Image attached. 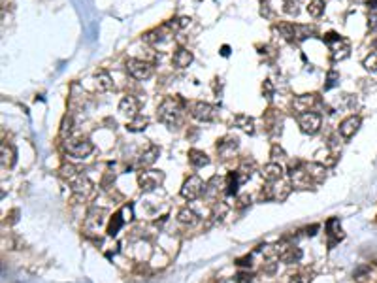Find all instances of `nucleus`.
I'll list each match as a JSON object with an SVG mask.
<instances>
[{
  "label": "nucleus",
  "mask_w": 377,
  "mask_h": 283,
  "mask_svg": "<svg viewBox=\"0 0 377 283\" xmlns=\"http://www.w3.org/2000/svg\"><path fill=\"white\" fill-rule=\"evenodd\" d=\"M181 115H183V108L176 97H166L159 106V121L164 123L166 127H178L181 123Z\"/></svg>",
  "instance_id": "f257e3e1"
},
{
  "label": "nucleus",
  "mask_w": 377,
  "mask_h": 283,
  "mask_svg": "<svg viewBox=\"0 0 377 283\" xmlns=\"http://www.w3.org/2000/svg\"><path fill=\"white\" fill-rule=\"evenodd\" d=\"M324 42H326V46H328V49H330L332 60H344L349 57L351 44L345 38H341L339 34L328 33L326 36H324Z\"/></svg>",
  "instance_id": "f03ea898"
},
{
  "label": "nucleus",
  "mask_w": 377,
  "mask_h": 283,
  "mask_svg": "<svg viewBox=\"0 0 377 283\" xmlns=\"http://www.w3.org/2000/svg\"><path fill=\"white\" fill-rule=\"evenodd\" d=\"M321 125H323V117H321V113L313 112V110L298 115V127L304 134H310V136L317 134L321 131Z\"/></svg>",
  "instance_id": "7ed1b4c3"
},
{
  "label": "nucleus",
  "mask_w": 377,
  "mask_h": 283,
  "mask_svg": "<svg viewBox=\"0 0 377 283\" xmlns=\"http://www.w3.org/2000/svg\"><path fill=\"white\" fill-rule=\"evenodd\" d=\"M126 72L130 78L144 81V79H149L153 76V66L142 59H128L126 60Z\"/></svg>",
  "instance_id": "20e7f679"
},
{
  "label": "nucleus",
  "mask_w": 377,
  "mask_h": 283,
  "mask_svg": "<svg viewBox=\"0 0 377 283\" xmlns=\"http://www.w3.org/2000/svg\"><path fill=\"white\" fill-rule=\"evenodd\" d=\"M64 149H66V153L70 157L85 159L93 153L94 147H93V144H91V140L80 138V140H68L66 145H64Z\"/></svg>",
  "instance_id": "39448f33"
},
{
  "label": "nucleus",
  "mask_w": 377,
  "mask_h": 283,
  "mask_svg": "<svg viewBox=\"0 0 377 283\" xmlns=\"http://www.w3.org/2000/svg\"><path fill=\"white\" fill-rule=\"evenodd\" d=\"M191 115L200 123H212L217 117V108L208 102H192L191 104Z\"/></svg>",
  "instance_id": "423d86ee"
},
{
  "label": "nucleus",
  "mask_w": 377,
  "mask_h": 283,
  "mask_svg": "<svg viewBox=\"0 0 377 283\" xmlns=\"http://www.w3.org/2000/svg\"><path fill=\"white\" fill-rule=\"evenodd\" d=\"M162 179H164V174H162V172L146 170V172H142V174H140L138 183H140V187H142V191L151 193V191H155V189L159 187Z\"/></svg>",
  "instance_id": "0eeeda50"
},
{
  "label": "nucleus",
  "mask_w": 377,
  "mask_h": 283,
  "mask_svg": "<svg viewBox=\"0 0 377 283\" xmlns=\"http://www.w3.org/2000/svg\"><path fill=\"white\" fill-rule=\"evenodd\" d=\"M204 191V183L198 176H191L189 179H185V183L181 187V197L185 200H196Z\"/></svg>",
  "instance_id": "6e6552de"
},
{
  "label": "nucleus",
  "mask_w": 377,
  "mask_h": 283,
  "mask_svg": "<svg viewBox=\"0 0 377 283\" xmlns=\"http://www.w3.org/2000/svg\"><path fill=\"white\" fill-rule=\"evenodd\" d=\"M360 123H362V121H360V117H358V115H349V117L344 119V121L339 123L337 134H341V138H345V140L353 138V136L357 134Z\"/></svg>",
  "instance_id": "1a4fd4ad"
},
{
  "label": "nucleus",
  "mask_w": 377,
  "mask_h": 283,
  "mask_svg": "<svg viewBox=\"0 0 377 283\" xmlns=\"http://www.w3.org/2000/svg\"><path fill=\"white\" fill-rule=\"evenodd\" d=\"M119 112L123 113V115H126L128 119L136 117V115H140V104L138 100L134 99V97H130V95H126V97H123L119 102Z\"/></svg>",
  "instance_id": "9d476101"
},
{
  "label": "nucleus",
  "mask_w": 377,
  "mask_h": 283,
  "mask_svg": "<svg viewBox=\"0 0 377 283\" xmlns=\"http://www.w3.org/2000/svg\"><path fill=\"white\" fill-rule=\"evenodd\" d=\"M72 183V191L76 193V195H80V197H89L91 193H93V183L89 181V178H85V176H81V174H78L76 178L70 181Z\"/></svg>",
  "instance_id": "9b49d317"
},
{
  "label": "nucleus",
  "mask_w": 377,
  "mask_h": 283,
  "mask_svg": "<svg viewBox=\"0 0 377 283\" xmlns=\"http://www.w3.org/2000/svg\"><path fill=\"white\" fill-rule=\"evenodd\" d=\"M315 95H298V97H294L292 99V110L300 115V113L304 112H310V108L313 104H315Z\"/></svg>",
  "instance_id": "f8f14e48"
},
{
  "label": "nucleus",
  "mask_w": 377,
  "mask_h": 283,
  "mask_svg": "<svg viewBox=\"0 0 377 283\" xmlns=\"http://www.w3.org/2000/svg\"><path fill=\"white\" fill-rule=\"evenodd\" d=\"M326 234H328V245H330V247H334V245L344 238L341 229H339V219H336V217L328 219V223H326Z\"/></svg>",
  "instance_id": "ddd939ff"
},
{
  "label": "nucleus",
  "mask_w": 377,
  "mask_h": 283,
  "mask_svg": "<svg viewBox=\"0 0 377 283\" xmlns=\"http://www.w3.org/2000/svg\"><path fill=\"white\" fill-rule=\"evenodd\" d=\"M238 149V140L232 138V136H226L217 144V151L223 159H228L234 155V151Z\"/></svg>",
  "instance_id": "4468645a"
},
{
  "label": "nucleus",
  "mask_w": 377,
  "mask_h": 283,
  "mask_svg": "<svg viewBox=\"0 0 377 283\" xmlns=\"http://www.w3.org/2000/svg\"><path fill=\"white\" fill-rule=\"evenodd\" d=\"M192 62V53L189 51V49H185V47H179L178 51L174 53L172 57V65L176 66V68H179V70H183V68H187V66Z\"/></svg>",
  "instance_id": "2eb2a0df"
},
{
  "label": "nucleus",
  "mask_w": 377,
  "mask_h": 283,
  "mask_svg": "<svg viewBox=\"0 0 377 283\" xmlns=\"http://www.w3.org/2000/svg\"><path fill=\"white\" fill-rule=\"evenodd\" d=\"M262 178H264L268 183L279 181V179L283 178V166L279 165V163H270V165H266L264 170H262Z\"/></svg>",
  "instance_id": "dca6fc26"
},
{
  "label": "nucleus",
  "mask_w": 377,
  "mask_h": 283,
  "mask_svg": "<svg viewBox=\"0 0 377 283\" xmlns=\"http://www.w3.org/2000/svg\"><path fill=\"white\" fill-rule=\"evenodd\" d=\"M305 172H307V176L311 178L313 183H321V181L326 178V168H324L323 165H319V163H310V165H305Z\"/></svg>",
  "instance_id": "f3484780"
},
{
  "label": "nucleus",
  "mask_w": 377,
  "mask_h": 283,
  "mask_svg": "<svg viewBox=\"0 0 377 283\" xmlns=\"http://www.w3.org/2000/svg\"><path fill=\"white\" fill-rule=\"evenodd\" d=\"M232 123L238 127V129H242L244 132H247V134H255V121H253V117L245 115V113H238Z\"/></svg>",
  "instance_id": "a211bd4d"
},
{
  "label": "nucleus",
  "mask_w": 377,
  "mask_h": 283,
  "mask_svg": "<svg viewBox=\"0 0 377 283\" xmlns=\"http://www.w3.org/2000/svg\"><path fill=\"white\" fill-rule=\"evenodd\" d=\"M273 34H278L279 38L287 40V42H294V25H291V23L273 25Z\"/></svg>",
  "instance_id": "6ab92c4d"
},
{
  "label": "nucleus",
  "mask_w": 377,
  "mask_h": 283,
  "mask_svg": "<svg viewBox=\"0 0 377 283\" xmlns=\"http://www.w3.org/2000/svg\"><path fill=\"white\" fill-rule=\"evenodd\" d=\"M189 163L194 168H204V166L210 165V157L204 151H200V149H191L189 151Z\"/></svg>",
  "instance_id": "aec40b11"
},
{
  "label": "nucleus",
  "mask_w": 377,
  "mask_h": 283,
  "mask_svg": "<svg viewBox=\"0 0 377 283\" xmlns=\"http://www.w3.org/2000/svg\"><path fill=\"white\" fill-rule=\"evenodd\" d=\"M178 221L181 225H185V227H194V225L198 223V213L194 210H191V208H183L178 213Z\"/></svg>",
  "instance_id": "412c9836"
},
{
  "label": "nucleus",
  "mask_w": 377,
  "mask_h": 283,
  "mask_svg": "<svg viewBox=\"0 0 377 283\" xmlns=\"http://www.w3.org/2000/svg\"><path fill=\"white\" fill-rule=\"evenodd\" d=\"M159 147L157 145H149L146 151L140 155V166H151L155 165V161L159 157Z\"/></svg>",
  "instance_id": "4be33fe9"
},
{
  "label": "nucleus",
  "mask_w": 377,
  "mask_h": 283,
  "mask_svg": "<svg viewBox=\"0 0 377 283\" xmlns=\"http://www.w3.org/2000/svg\"><path fill=\"white\" fill-rule=\"evenodd\" d=\"M94 79H96V89L98 91H110L113 85L112 81V76L106 72V70H98V72L94 74Z\"/></svg>",
  "instance_id": "5701e85b"
},
{
  "label": "nucleus",
  "mask_w": 377,
  "mask_h": 283,
  "mask_svg": "<svg viewBox=\"0 0 377 283\" xmlns=\"http://www.w3.org/2000/svg\"><path fill=\"white\" fill-rule=\"evenodd\" d=\"M242 183V178H239V174L238 172H230L228 176H226V195H236V191H238V185Z\"/></svg>",
  "instance_id": "b1692460"
},
{
  "label": "nucleus",
  "mask_w": 377,
  "mask_h": 283,
  "mask_svg": "<svg viewBox=\"0 0 377 283\" xmlns=\"http://www.w3.org/2000/svg\"><path fill=\"white\" fill-rule=\"evenodd\" d=\"M123 225H125L123 213H115V215H112L110 223H108V234H110V236H115V234L123 229Z\"/></svg>",
  "instance_id": "393cba45"
},
{
  "label": "nucleus",
  "mask_w": 377,
  "mask_h": 283,
  "mask_svg": "<svg viewBox=\"0 0 377 283\" xmlns=\"http://www.w3.org/2000/svg\"><path fill=\"white\" fill-rule=\"evenodd\" d=\"M147 117H144V115H136V117L132 119H128V123H126V129L130 132H142V131H146V127H147Z\"/></svg>",
  "instance_id": "a878e982"
},
{
  "label": "nucleus",
  "mask_w": 377,
  "mask_h": 283,
  "mask_svg": "<svg viewBox=\"0 0 377 283\" xmlns=\"http://www.w3.org/2000/svg\"><path fill=\"white\" fill-rule=\"evenodd\" d=\"M15 163V149L12 145L2 144V166L4 168H12Z\"/></svg>",
  "instance_id": "bb28decb"
},
{
  "label": "nucleus",
  "mask_w": 377,
  "mask_h": 283,
  "mask_svg": "<svg viewBox=\"0 0 377 283\" xmlns=\"http://www.w3.org/2000/svg\"><path fill=\"white\" fill-rule=\"evenodd\" d=\"M313 33H315V28L310 25H294V40L296 42H302V40H305Z\"/></svg>",
  "instance_id": "cd10ccee"
},
{
  "label": "nucleus",
  "mask_w": 377,
  "mask_h": 283,
  "mask_svg": "<svg viewBox=\"0 0 377 283\" xmlns=\"http://www.w3.org/2000/svg\"><path fill=\"white\" fill-rule=\"evenodd\" d=\"M307 13H310L311 17H321L324 13V0H310Z\"/></svg>",
  "instance_id": "c85d7f7f"
},
{
  "label": "nucleus",
  "mask_w": 377,
  "mask_h": 283,
  "mask_svg": "<svg viewBox=\"0 0 377 283\" xmlns=\"http://www.w3.org/2000/svg\"><path fill=\"white\" fill-rule=\"evenodd\" d=\"M362 66L368 70V72H377V49L375 51H371L366 59H364Z\"/></svg>",
  "instance_id": "c756f323"
},
{
  "label": "nucleus",
  "mask_w": 377,
  "mask_h": 283,
  "mask_svg": "<svg viewBox=\"0 0 377 283\" xmlns=\"http://www.w3.org/2000/svg\"><path fill=\"white\" fill-rule=\"evenodd\" d=\"M283 12L287 15H298L300 12V2L298 0H283Z\"/></svg>",
  "instance_id": "7c9ffc66"
},
{
  "label": "nucleus",
  "mask_w": 377,
  "mask_h": 283,
  "mask_svg": "<svg viewBox=\"0 0 377 283\" xmlns=\"http://www.w3.org/2000/svg\"><path fill=\"white\" fill-rule=\"evenodd\" d=\"M337 81H339V74H337L336 70H328V74H326V85H324V89H332V87H336Z\"/></svg>",
  "instance_id": "2f4dec72"
},
{
  "label": "nucleus",
  "mask_w": 377,
  "mask_h": 283,
  "mask_svg": "<svg viewBox=\"0 0 377 283\" xmlns=\"http://www.w3.org/2000/svg\"><path fill=\"white\" fill-rule=\"evenodd\" d=\"M271 159H273V163H278V161H285L287 159V153L283 151V147H279L278 144L271 145Z\"/></svg>",
  "instance_id": "473e14b6"
},
{
  "label": "nucleus",
  "mask_w": 377,
  "mask_h": 283,
  "mask_svg": "<svg viewBox=\"0 0 377 283\" xmlns=\"http://www.w3.org/2000/svg\"><path fill=\"white\" fill-rule=\"evenodd\" d=\"M60 176H62V178H68L70 181H72V179L78 176V170H76V166H72V165H62V168H60Z\"/></svg>",
  "instance_id": "72a5a7b5"
},
{
  "label": "nucleus",
  "mask_w": 377,
  "mask_h": 283,
  "mask_svg": "<svg viewBox=\"0 0 377 283\" xmlns=\"http://www.w3.org/2000/svg\"><path fill=\"white\" fill-rule=\"evenodd\" d=\"M226 213H228V206H226L225 202H217V204H215V208H213V217L223 219Z\"/></svg>",
  "instance_id": "f704fd0d"
},
{
  "label": "nucleus",
  "mask_w": 377,
  "mask_h": 283,
  "mask_svg": "<svg viewBox=\"0 0 377 283\" xmlns=\"http://www.w3.org/2000/svg\"><path fill=\"white\" fill-rule=\"evenodd\" d=\"M70 131H72V117H64L62 119V127H60V136L62 138H66L68 134H70Z\"/></svg>",
  "instance_id": "c9c22d12"
},
{
  "label": "nucleus",
  "mask_w": 377,
  "mask_h": 283,
  "mask_svg": "<svg viewBox=\"0 0 377 283\" xmlns=\"http://www.w3.org/2000/svg\"><path fill=\"white\" fill-rule=\"evenodd\" d=\"M234 281L236 283H253V274H249V272H238V274L234 276Z\"/></svg>",
  "instance_id": "e433bc0d"
},
{
  "label": "nucleus",
  "mask_w": 377,
  "mask_h": 283,
  "mask_svg": "<svg viewBox=\"0 0 377 283\" xmlns=\"http://www.w3.org/2000/svg\"><path fill=\"white\" fill-rule=\"evenodd\" d=\"M262 95H264L268 100L273 97V83H271L270 79H266L264 83H262Z\"/></svg>",
  "instance_id": "4c0bfd02"
},
{
  "label": "nucleus",
  "mask_w": 377,
  "mask_h": 283,
  "mask_svg": "<svg viewBox=\"0 0 377 283\" xmlns=\"http://www.w3.org/2000/svg\"><path fill=\"white\" fill-rule=\"evenodd\" d=\"M291 283H311V276L310 274H296V276H292Z\"/></svg>",
  "instance_id": "58836bf2"
},
{
  "label": "nucleus",
  "mask_w": 377,
  "mask_h": 283,
  "mask_svg": "<svg viewBox=\"0 0 377 283\" xmlns=\"http://www.w3.org/2000/svg\"><path fill=\"white\" fill-rule=\"evenodd\" d=\"M260 15H264V17H271V12H270V4H268V0H262L260 2Z\"/></svg>",
  "instance_id": "ea45409f"
},
{
  "label": "nucleus",
  "mask_w": 377,
  "mask_h": 283,
  "mask_svg": "<svg viewBox=\"0 0 377 283\" xmlns=\"http://www.w3.org/2000/svg\"><path fill=\"white\" fill-rule=\"evenodd\" d=\"M276 268H278V263H273V261H270L266 266H262V270H264L266 274H273V272H276Z\"/></svg>",
  "instance_id": "a19ab883"
},
{
  "label": "nucleus",
  "mask_w": 377,
  "mask_h": 283,
  "mask_svg": "<svg viewBox=\"0 0 377 283\" xmlns=\"http://www.w3.org/2000/svg\"><path fill=\"white\" fill-rule=\"evenodd\" d=\"M236 264H239V266H251V255H247V257L239 259Z\"/></svg>",
  "instance_id": "79ce46f5"
},
{
  "label": "nucleus",
  "mask_w": 377,
  "mask_h": 283,
  "mask_svg": "<svg viewBox=\"0 0 377 283\" xmlns=\"http://www.w3.org/2000/svg\"><path fill=\"white\" fill-rule=\"evenodd\" d=\"M315 231H319V225H313L311 229L307 227V229H305V234H307V236H313V234H315Z\"/></svg>",
  "instance_id": "37998d69"
},
{
  "label": "nucleus",
  "mask_w": 377,
  "mask_h": 283,
  "mask_svg": "<svg viewBox=\"0 0 377 283\" xmlns=\"http://www.w3.org/2000/svg\"><path fill=\"white\" fill-rule=\"evenodd\" d=\"M368 8L370 10H377V0H368Z\"/></svg>",
  "instance_id": "c03bdc74"
},
{
  "label": "nucleus",
  "mask_w": 377,
  "mask_h": 283,
  "mask_svg": "<svg viewBox=\"0 0 377 283\" xmlns=\"http://www.w3.org/2000/svg\"><path fill=\"white\" fill-rule=\"evenodd\" d=\"M221 53H223V55H225V57H226V55H228V46H225V47H223V51H221Z\"/></svg>",
  "instance_id": "a18cd8bd"
}]
</instances>
